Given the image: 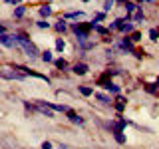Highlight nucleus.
<instances>
[{
	"label": "nucleus",
	"instance_id": "b1692460",
	"mask_svg": "<svg viewBox=\"0 0 159 149\" xmlns=\"http://www.w3.org/2000/svg\"><path fill=\"white\" fill-rule=\"evenodd\" d=\"M42 149H52V145H50V141H44V143H42Z\"/></svg>",
	"mask_w": 159,
	"mask_h": 149
},
{
	"label": "nucleus",
	"instance_id": "5701e85b",
	"mask_svg": "<svg viewBox=\"0 0 159 149\" xmlns=\"http://www.w3.org/2000/svg\"><path fill=\"white\" fill-rule=\"evenodd\" d=\"M111 4H113V0H106V6H103V8L109 10V8H111Z\"/></svg>",
	"mask_w": 159,
	"mask_h": 149
},
{
	"label": "nucleus",
	"instance_id": "dca6fc26",
	"mask_svg": "<svg viewBox=\"0 0 159 149\" xmlns=\"http://www.w3.org/2000/svg\"><path fill=\"white\" fill-rule=\"evenodd\" d=\"M56 30H58V32H64V30H66V24H64V22H58L56 24Z\"/></svg>",
	"mask_w": 159,
	"mask_h": 149
},
{
	"label": "nucleus",
	"instance_id": "7ed1b4c3",
	"mask_svg": "<svg viewBox=\"0 0 159 149\" xmlns=\"http://www.w3.org/2000/svg\"><path fill=\"white\" fill-rule=\"evenodd\" d=\"M36 109L38 111H42L46 117H52L54 115V109L50 107V103H44V102H36Z\"/></svg>",
	"mask_w": 159,
	"mask_h": 149
},
{
	"label": "nucleus",
	"instance_id": "a878e982",
	"mask_svg": "<svg viewBox=\"0 0 159 149\" xmlns=\"http://www.w3.org/2000/svg\"><path fill=\"white\" fill-rule=\"evenodd\" d=\"M4 2H10V4H20V0H4Z\"/></svg>",
	"mask_w": 159,
	"mask_h": 149
},
{
	"label": "nucleus",
	"instance_id": "6e6552de",
	"mask_svg": "<svg viewBox=\"0 0 159 149\" xmlns=\"http://www.w3.org/2000/svg\"><path fill=\"white\" fill-rule=\"evenodd\" d=\"M116 141H117V143H125V137H123L121 131H116Z\"/></svg>",
	"mask_w": 159,
	"mask_h": 149
},
{
	"label": "nucleus",
	"instance_id": "f257e3e1",
	"mask_svg": "<svg viewBox=\"0 0 159 149\" xmlns=\"http://www.w3.org/2000/svg\"><path fill=\"white\" fill-rule=\"evenodd\" d=\"M0 74H2L4 79H22V78H24V74L20 72L16 66H2Z\"/></svg>",
	"mask_w": 159,
	"mask_h": 149
},
{
	"label": "nucleus",
	"instance_id": "9b49d317",
	"mask_svg": "<svg viewBox=\"0 0 159 149\" xmlns=\"http://www.w3.org/2000/svg\"><path fill=\"white\" fill-rule=\"evenodd\" d=\"M149 38H151V40H157V38H159V32H157L155 28H151V30H149Z\"/></svg>",
	"mask_w": 159,
	"mask_h": 149
},
{
	"label": "nucleus",
	"instance_id": "cd10ccee",
	"mask_svg": "<svg viewBox=\"0 0 159 149\" xmlns=\"http://www.w3.org/2000/svg\"><path fill=\"white\" fill-rule=\"evenodd\" d=\"M137 2H143V0H137Z\"/></svg>",
	"mask_w": 159,
	"mask_h": 149
},
{
	"label": "nucleus",
	"instance_id": "aec40b11",
	"mask_svg": "<svg viewBox=\"0 0 159 149\" xmlns=\"http://www.w3.org/2000/svg\"><path fill=\"white\" fill-rule=\"evenodd\" d=\"M133 54H135V58H143V50H133Z\"/></svg>",
	"mask_w": 159,
	"mask_h": 149
},
{
	"label": "nucleus",
	"instance_id": "a211bd4d",
	"mask_svg": "<svg viewBox=\"0 0 159 149\" xmlns=\"http://www.w3.org/2000/svg\"><path fill=\"white\" fill-rule=\"evenodd\" d=\"M107 89H111V92H116V93L119 92V88L116 86V84H109V86H107Z\"/></svg>",
	"mask_w": 159,
	"mask_h": 149
},
{
	"label": "nucleus",
	"instance_id": "4be33fe9",
	"mask_svg": "<svg viewBox=\"0 0 159 149\" xmlns=\"http://www.w3.org/2000/svg\"><path fill=\"white\" fill-rule=\"evenodd\" d=\"M22 14H24V6H18L16 8V16H22Z\"/></svg>",
	"mask_w": 159,
	"mask_h": 149
},
{
	"label": "nucleus",
	"instance_id": "412c9836",
	"mask_svg": "<svg viewBox=\"0 0 159 149\" xmlns=\"http://www.w3.org/2000/svg\"><path fill=\"white\" fill-rule=\"evenodd\" d=\"M98 99H99V102H103V103H107V102H109V99H107L106 96H102V93H98Z\"/></svg>",
	"mask_w": 159,
	"mask_h": 149
},
{
	"label": "nucleus",
	"instance_id": "393cba45",
	"mask_svg": "<svg viewBox=\"0 0 159 149\" xmlns=\"http://www.w3.org/2000/svg\"><path fill=\"white\" fill-rule=\"evenodd\" d=\"M147 92L149 93H155V86H151V84H149V86H147Z\"/></svg>",
	"mask_w": 159,
	"mask_h": 149
},
{
	"label": "nucleus",
	"instance_id": "9d476101",
	"mask_svg": "<svg viewBox=\"0 0 159 149\" xmlns=\"http://www.w3.org/2000/svg\"><path fill=\"white\" fill-rule=\"evenodd\" d=\"M42 60H44V62H52V52H48V50H46V52L42 54Z\"/></svg>",
	"mask_w": 159,
	"mask_h": 149
},
{
	"label": "nucleus",
	"instance_id": "39448f33",
	"mask_svg": "<svg viewBox=\"0 0 159 149\" xmlns=\"http://www.w3.org/2000/svg\"><path fill=\"white\" fill-rule=\"evenodd\" d=\"M86 72H88L86 64H76V66H74V74H78V76H84Z\"/></svg>",
	"mask_w": 159,
	"mask_h": 149
},
{
	"label": "nucleus",
	"instance_id": "0eeeda50",
	"mask_svg": "<svg viewBox=\"0 0 159 149\" xmlns=\"http://www.w3.org/2000/svg\"><path fill=\"white\" fill-rule=\"evenodd\" d=\"M40 14H42V16H50V14H52V8H50V6H42V8H40Z\"/></svg>",
	"mask_w": 159,
	"mask_h": 149
},
{
	"label": "nucleus",
	"instance_id": "bb28decb",
	"mask_svg": "<svg viewBox=\"0 0 159 149\" xmlns=\"http://www.w3.org/2000/svg\"><path fill=\"white\" fill-rule=\"evenodd\" d=\"M117 2H127V0H117Z\"/></svg>",
	"mask_w": 159,
	"mask_h": 149
},
{
	"label": "nucleus",
	"instance_id": "f8f14e48",
	"mask_svg": "<svg viewBox=\"0 0 159 149\" xmlns=\"http://www.w3.org/2000/svg\"><path fill=\"white\" fill-rule=\"evenodd\" d=\"M121 46L125 48V50H131V52H133V46H131V40H123V42H121Z\"/></svg>",
	"mask_w": 159,
	"mask_h": 149
},
{
	"label": "nucleus",
	"instance_id": "1a4fd4ad",
	"mask_svg": "<svg viewBox=\"0 0 159 149\" xmlns=\"http://www.w3.org/2000/svg\"><path fill=\"white\" fill-rule=\"evenodd\" d=\"M68 66V64H66V60H62V58H60V60H56V68H60V70H64V68H66Z\"/></svg>",
	"mask_w": 159,
	"mask_h": 149
},
{
	"label": "nucleus",
	"instance_id": "4468645a",
	"mask_svg": "<svg viewBox=\"0 0 159 149\" xmlns=\"http://www.w3.org/2000/svg\"><path fill=\"white\" fill-rule=\"evenodd\" d=\"M80 92H82L84 96H92V88H86V86H84V88H80Z\"/></svg>",
	"mask_w": 159,
	"mask_h": 149
},
{
	"label": "nucleus",
	"instance_id": "f03ea898",
	"mask_svg": "<svg viewBox=\"0 0 159 149\" xmlns=\"http://www.w3.org/2000/svg\"><path fill=\"white\" fill-rule=\"evenodd\" d=\"M127 16L131 22H141L143 20V12L137 4H127Z\"/></svg>",
	"mask_w": 159,
	"mask_h": 149
},
{
	"label": "nucleus",
	"instance_id": "c756f323",
	"mask_svg": "<svg viewBox=\"0 0 159 149\" xmlns=\"http://www.w3.org/2000/svg\"><path fill=\"white\" fill-rule=\"evenodd\" d=\"M157 84H159V78H157Z\"/></svg>",
	"mask_w": 159,
	"mask_h": 149
},
{
	"label": "nucleus",
	"instance_id": "423d86ee",
	"mask_svg": "<svg viewBox=\"0 0 159 149\" xmlns=\"http://www.w3.org/2000/svg\"><path fill=\"white\" fill-rule=\"evenodd\" d=\"M123 107H125V99H123V97H117L116 99V109H117V111H123Z\"/></svg>",
	"mask_w": 159,
	"mask_h": 149
},
{
	"label": "nucleus",
	"instance_id": "f3484780",
	"mask_svg": "<svg viewBox=\"0 0 159 149\" xmlns=\"http://www.w3.org/2000/svg\"><path fill=\"white\" fill-rule=\"evenodd\" d=\"M131 40H133V42H137V40H141V34H139V32H133V34H131Z\"/></svg>",
	"mask_w": 159,
	"mask_h": 149
},
{
	"label": "nucleus",
	"instance_id": "c85d7f7f",
	"mask_svg": "<svg viewBox=\"0 0 159 149\" xmlns=\"http://www.w3.org/2000/svg\"><path fill=\"white\" fill-rule=\"evenodd\" d=\"M60 149H66V147H60Z\"/></svg>",
	"mask_w": 159,
	"mask_h": 149
},
{
	"label": "nucleus",
	"instance_id": "20e7f679",
	"mask_svg": "<svg viewBox=\"0 0 159 149\" xmlns=\"http://www.w3.org/2000/svg\"><path fill=\"white\" fill-rule=\"evenodd\" d=\"M66 113H68V117H70V121H72V123H84V119L80 117L76 111H72V109H68Z\"/></svg>",
	"mask_w": 159,
	"mask_h": 149
},
{
	"label": "nucleus",
	"instance_id": "6ab92c4d",
	"mask_svg": "<svg viewBox=\"0 0 159 149\" xmlns=\"http://www.w3.org/2000/svg\"><path fill=\"white\" fill-rule=\"evenodd\" d=\"M131 30H133V26H131V24H125V26H123V30H121V32H131Z\"/></svg>",
	"mask_w": 159,
	"mask_h": 149
},
{
	"label": "nucleus",
	"instance_id": "ddd939ff",
	"mask_svg": "<svg viewBox=\"0 0 159 149\" xmlns=\"http://www.w3.org/2000/svg\"><path fill=\"white\" fill-rule=\"evenodd\" d=\"M64 46H66V44H64V40H62V38H58V40H56V48L60 50V52H62Z\"/></svg>",
	"mask_w": 159,
	"mask_h": 149
},
{
	"label": "nucleus",
	"instance_id": "2eb2a0df",
	"mask_svg": "<svg viewBox=\"0 0 159 149\" xmlns=\"http://www.w3.org/2000/svg\"><path fill=\"white\" fill-rule=\"evenodd\" d=\"M82 16V12H68L66 14V18H80Z\"/></svg>",
	"mask_w": 159,
	"mask_h": 149
}]
</instances>
